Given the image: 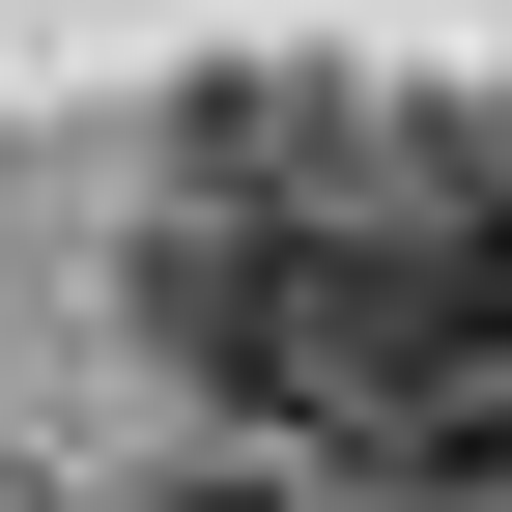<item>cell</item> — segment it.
Wrapping results in <instances>:
<instances>
[{
    "label": "cell",
    "mask_w": 512,
    "mask_h": 512,
    "mask_svg": "<svg viewBox=\"0 0 512 512\" xmlns=\"http://www.w3.org/2000/svg\"><path fill=\"white\" fill-rule=\"evenodd\" d=\"M143 512H313V484H285V456H200V484H143Z\"/></svg>",
    "instance_id": "6da1fadb"
}]
</instances>
